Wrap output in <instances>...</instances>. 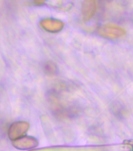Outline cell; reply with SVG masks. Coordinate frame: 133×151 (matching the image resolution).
<instances>
[{"mask_svg":"<svg viewBox=\"0 0 133 151\" xmlns=\"http://www.w3.org/2000/svg\"><path fill=\"white\" fill-rule=\"evenodd\" d=\"M96 10V0H86L84 5V14L85 18L89 19L93 16Z\"/></svg>","mask_w":133,"mask_h":151,"instance_id":"2","label":"cell"},{"mask_svg":"<svg viewBox=\"0 0 133 151\" xmlns=\"http://www.w3.org/2000/svg\"><path fill=\"white\" fill-rule=\"evenodd\" d=\"M56 69V68H53V65H52L51 64H46V65H45V70L46 71H49V73H53V71Z\"/></svg>","mask_w":133,"mask_h":151,"instance_id":"3","label":"cell"},{"mask_svg":"<svg viewBox=\"0 0 133 151\" xmlns=\"http://www.w3.org/2000/svg\"><path fill=\"white\" fill-rule=\"evenodd\" d=\"M100 34L106 38L109 39H116L124 36L125 35V30L120 26L115 24H107L102 27L100 29Z\"/></svg>","mask_w":133,"mask_h":151,"instance_id":"1","label":"cell"}]
</instances>
